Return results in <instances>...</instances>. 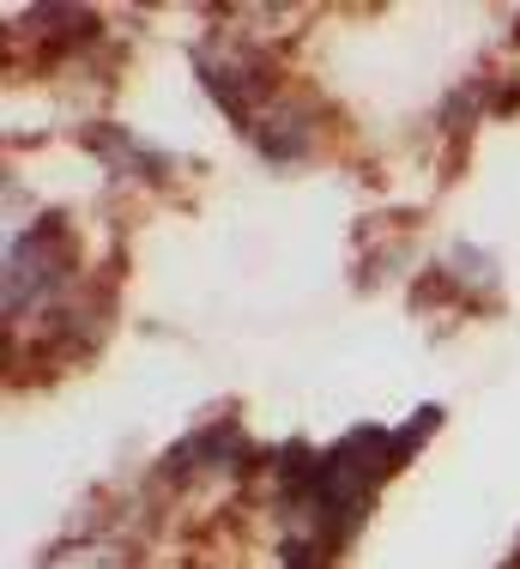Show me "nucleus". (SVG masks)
Instances as JSON below:
<instances>
[{
	"instance_id": "nucleus-4",
	"label": "nucleus",
	"mask_w": 520,
	"mask_h": 569,
	"mask_svg": "<svg viewBox=\"0 0 520 569\" xmlns=\"http://www.w3.org/2000/svg\"><path fill=\"white\" fill-rule=\"evenodd\" d=\"M448 273H454V284H460V297H467V291H497V261H490V254L484 249H472V242H460V249L454 254H448Z\"/></svg>"
},
{
	"instance_id": "nucleus-2",
	"label": "nucleus",
	"mask_w": 520,
	"mask_h": 569,
	"mask_svg": "<svg viewBox=\"0 0 520 569\" xmlns=\"http://www.w3.org/2000/svg\"><path fill=\"white\" fill-rule=\"evenodd\" d=\"M254 146H260L267 164H297V158H309L314 152V103L279 91L254 121Z\"/></svg>"
},
{
	"instance_id": "nucleus-1",
	"label": "nucleus",
	"mask_w": 520,
	"mask_h": 569,
	"mask_svg": "<svg viewBox=\"0 0 520 569\" xmlns=\"http://www.w3.org/2000/svg\"><path fill=\"white\" fill-rule=\"evenodd\" d=\"M73 261H79V237L67 212H37L24 224V237L7 242V328L37 303V297L73 284Z\"/></svg>"
},
{
	"instance_id": "nucleus-5",
	"label": "nucleus",
	"mask_w": 520,
	"mask_h": 569,
	"mask_svg": "<svg viewBox=\"0 0 520 569\" xmlns=\"http://www.w3.org/2000/svg\"><path fill=\"white\" fill-rule=\"evenodd\" d=\"M509 569H520V546H514V558H509Z\"/></svg>"
},
{
	"instance_id": "nucleus-3",
	"label": "nucleus",
	"mask_w": 520,
	"mask_h": 569,
	"mask_svg": "<svg viewBox=\"0 0 520 569\" xmlns=\"http://www.w3.org/2000/svg\"><path fill=\"white\" fill-rule=\"evenodd\" d=\"M436 425H442V406H418V418H406L400 430H388V460H393V472H400L406 460H418V449L430 442Z\"/></svg>"
}]
</instances>
